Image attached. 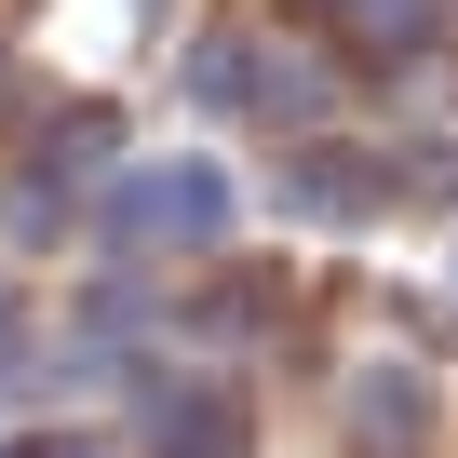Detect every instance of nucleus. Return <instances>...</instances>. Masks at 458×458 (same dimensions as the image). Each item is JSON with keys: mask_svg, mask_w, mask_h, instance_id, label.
I'll list each match as a JSON object with an SVG mask.
<instances>
[{"mask_svg": "<svg viewBox=\"0 0 458 458\" xmlns=\"http://www.w3.org/2000/svg\"><path fill=\"white\" fill-rule=\"evenodd\" d=\"M122 229H148V243H202V229H216V175H202V162L135 175V189H122Z\"/></svg>", "mask_w": 458, "mask_h": 458, "instance_id": "nucleus-1", "label": "nucleus"}]
</instances>
